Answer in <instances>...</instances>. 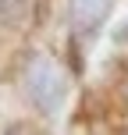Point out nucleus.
Wrapping results in <instances>:
<instances>
[{"label": "nucleus", "mask_w": 128, "mask_h": 135, "mask_svg": "<svg viewBox=\"0 0 128 135\" xmlns=\"http://www.w3.org/2000/svg\"><path fill=\"white\" fill-rule=\"evenodd\" d=\"M25 93L36 103V110L46 117H61L68 107V75L64 68L46 54H32L25 64Z\"/></svg>", "instance_id": "1"}, {"label": "nucleus", "mask_w": 128, "mask_h": 135, "mask_svg": "<svg viewBox=\"0 0 128 135\" xmlns=\"http://www.w3.org/2000/svg\"><path fill=\"white\" fill-rule=\"evenodd\" d=\"M114 0H71V25L78 36H96Z\"/></svg>", "instance_id": "2"}, {"label": "nucleus", "mask_w": 128, "mask_h": 135, "mask_svg": "<svg viewBox=\"0 0 128 135\" xmlns=\"http://www.w3.org/2000/svg\"><path fill=\"white\" fill-rule=\"evenodd\" d=\"M114 43H128V21H121L114 28Z\"/></svg>", "instance_id": "3"}, {"label": "nucleus", "mask_w": 128, "mask_h": 135, "mask_svg": "<svg viewBox=\"0 0 128 135\" xmlns=\"http://www.w3.org/2000/svg\"><path fill=\"white\" fill-rule=\"evenodd\" d=\"M4 135H21V128H18V124H14V128H7Z\"/></svg>", "instance_id": "4"}]
</instances>
